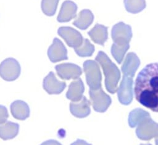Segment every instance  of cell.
<instances>
[{
    "label": "cell",
    "instance_id": "obj_1",
    "mask_svg": "<svg viewBox=\"0 0 158 145\" xmlns=\"http://www.w3.org/2000/svg\"><path fill=\"white\" fill-rule=\"evenodd\" d=\"M134 92L143 106L158 112V63L148 64L138 73Z\"/></svg>",
    "mask_w": 158,
    "mask_h": 145
},
{
    "label": "cell",
    "instance_id": "obj_2",
    "mask_svg": "<svg viewBox=\"0 0 158 145\" xmlns=\"http://www.w3.org/2000/svg\"><path fill=\"white\" fill-rule=\"evenodd\" d=\"M139 65L140 60L135 52H131L127 54L121 67L123 78L117 89L118 98L122 104L128 105L133 100V78Z\"/></svg>",
    "mask_w": 158,
    "mask_h": 145
},
{
    "label": "cell",
    "instance_id": "obj_3",
    "mask_svg": "<svg viewBox=\"0 0 158 145\" xmlns=\"http://www.w3.org/2000/svg\"><path fill=\"white\" fill-rule=\"evenodd\" d=\"M128 123L131 128L136 127V134L140 139L148 141L154 138L156 145H158V123L152 120L147 111L133 110L129 114Z\"/></svg>",
    "mask_w": 158,
    "mask_h": 145
},
{
    "label": "cell",
    "instance_id": "obj_4",
    "mask_svg": "<svg viewBox=\"0 0 158 145\" xmlns=\"http://www.w3.org/2000/svg\"><path fill=\"white\" fill-rule=\"evenodd\" d=\"M95 60L101 66L105 76V86L107 91L114 94L117 91L120 72L107 55L102 51L98 52Z\"/></svg>",
    "mask_w": 158,
    "mask_h": 145
},
{
    "label": "cell",
    "instance_id": "obj_5",
    "mask_svg": "<svg viewBox=\"0 0 158 145\" xmlns=\"http://www.w3.org/2000/svg\"><path fill=\"white\" fill-rule=\"evenodd\" d=\"M86 83L89 89H97L101 86L102 75L98 63L93 60H86L83 64Z\"/></svg>",
    "mask_w": 158,
    "mask_h": 145
},
{
    "label": "cell",
    "instance_id": "obj_6",
    "mask_svg": "<svg viewBox=\"0 0 158 145\" xmlns=\"http://www.w3.org/2000/svg\"><path fill=\"white\" fill-rule=\"evenodd\" d=\"M20 72V65L14 58H7L0 64V77L6 81L15 80L19 78Z\"/></svg>",
    "mask_w": 158,
    "mask_h": 145
},
{
    "label": "cell",
    "instance_id": "obj_7",
    "mask_svg": "<svg viewBox=\"0 0 158 145\" xmlns=\"http://www.w3.org/2000/svg\"><path fill=\"white\" fill-rule=\"evenodd\" d=\"M89 94L94 110L98 112H104L111 104L110 97L100 88L97 89H89Z\"/></svg>",
    "mask_w": 158,
    "mask_h": 145
},
{
    "label": "cell",
    "instance_id": "obj_8",
    "mask_svg": "<svg viewBox=\"0 0 158 145\" xmlns=\"http://www.w3.org/2000/svg\"><path fill=\"white\" fill-rule=\"evenodd\" d=\"M132 36L131 27L129 25L120 22L112 27L111 36L114 43L128 44Z\"/></svg>",
    "mask_w": 158,
    "mask_h": 145
},
{
    "label": "cell",
    "instance_id": "obj_9",
    "mask_svg": "<svg viewBox=\"0 0 158 145\" xmlns=\"http://www.w3.org/2000/svg\"><path fill=\"white\" fill-rule=\"evenodd\" d=\"M58 35L64 39L67 44L73 49L81 46L83 38L80 31L70 27H60L57 30Z\"/></svg>",
    "mask_w": 158,
    "mask_h": 145
},
{
    "label": "cell",
    "instance_id": "obj_10",
    "mask_svg": "<svg viewBox=\"0 0 158 145\" xmlns=\"http://www.w3.org/2000/svg\"><path fill=\"white\" fill-rule=\"evenodd\" d=\"M57 75L62 80H76L82 74L80 66L73 63H62L55 66Z\"/></svg>",
    "mask_w": 158,
    "mask_h": 145
},
{
    "label": "cell",
    "instance_id": "obj_11",
    "mask_svg": "<svg viewBox=\"0 0 158 145\" xmlns=\"http://www.w3.org/2000/svg\"><path fill=\"white\" fill-rule=\"evenodd\" d=\"M48 56L51 62L55 63L68 59L67 50L64 43L57 38H54L48 49Z\"/></svg>",
    "mask_w": 158,
    "mask_h": 145
},
{
    "label": "cell",
    "instance_id": "obj_12",
    "mask_svg": "<svg viewBox=\"0 0 158 145\" xmlns=\"http://www.w3.org/2000/svg\"><path fill=\"white\" fill-rule=\"evenodd\" d=\"M44 89L49 94H59L61 93L66 87L65 81H60L57 79L55 74L50 72L44 78L43 82Z\"/></svg>",
    "mask_w": 158,
    "mask_h": 145
},
{
    "label": "cell",
    "instance_id": "obj_13",
    "mask_svg": "<svg viewBox=\"0 0 158 145\" xmlns=\"http://www.w3.org/2000/svg\"><path fill=\"white\" fill-rule=\"evenodd\" d=\"M77 5L73 1L65 0L62 4L59 13L57 17V22L64 23L70 22L76 17L77 11Z\"/></svg>",
    "mask_w": 158,
    "mask_h": 145
},
{
    "label": "cell",
    "instance_id": "obj_14",
    "mask_svg": "<svg viewBox=\"0 0 158 145\" xmlns=\"http://www.w3.org/2000/svg\"><path fill=\"white\" fill-rule=\"evenodd\" d=\"M91 102L85 97L76 102H71L70 104V110L71 114L77 118H84L89 115Z\"/></svg>",
    "mask_w": 158,
    "mask_h": 145
},
{
    "label": "cell",
    "instance_id": "obj_15",
    "mask_svg": "<svg viewBox=\"0 0 158 145\" xmlns=\"http://www.w3.org/2000/svg\"><path fill=\"white\" fill-rule=\"evenodd\" d=\"M85 91V86L81 78H78L72 81L69 86L68 91L66 93V97L72 101L76 102L80 101L83 96Z\"/></svg>",
    "mask_w": 158,
    "mask_h": 145
},
{
    "label": "cell",
    "instance_id": "obj_16",
    "mask_svg": "<svg viewBox=\"0 0 158 145\" xmlns=\"http://www.w3.org/2000/svg\"><path fill=\"white\" fill-rule=\"evenodd\" d=\"M10 112L12 116L20 120H24L30 116V109L28 104L21 100L14 101L10 104Z\"/></svg>",
    "mask_w": 158,
    "mask_h": 145
},
{
    "label": "cell",
    "instance_id": "obj_17",
    "mask_svg": "<svg viewBox=\"0 0 158 145\" xmlns=\"http://www.w3.org/2000/svg\"><path fill=\"white\" fill-rule=\"evenodd\" d=\"M88 35L93 42L104 46L108 38L107 27L103 25L96 23L94 27L88 32Z\"/></svg>",
    "mask_w": 158,
    "mask_h": 145
},
{
    "label": "cell",
    "instance_id": "obj_18",
    "mask_svg": "<svg viewBox=\"0 0 158 145\" xmlns=\"http://www.w3.org/2000/svg\"><path fill=\"white\" fill-rule=\"evenodd\" d=\"M94 20V15L89 9L81 10L77 18L73 22V25L78 28L84 30L87 29Z\"/></svg>",
    "mask_w": 158,
    "mask_h": 145
},
{
    "label": "cell",
    "instance_id": "obj_19",
    "mask_svg": "<svg viewBox=\"0 0 158 145\" xmlns=\"http://www.w3.org/2000/svg\"><path fill=\"white\" fill-rule=\"evenodd\" d=\"M19 130V125L12 122H6L0 124V138L3 140L15 138Z\"/></svg>",
    "mask_w": 158,
    "mask_h": 145
},
{
    "label": "cell",
    "instance_id": "obj_20",
    "mask_svg": "<svg viewBox=\"0 0 158 145\" xmlns=\"http://www.w3.org/2000/svg\"><path fill=\"white\" fill-rule=\"evenodd\" d=\"M130 48V44H121L113 43L111 47V53L115 60L118 63L121 64L125 53Z\"/></svg>",
    "mask_w": 158,
    "mask_h": 145
},
{
    "label": "cell",
    "instance_id": "obj_21",
    "mask_svg": "<svg viewBox=\"0 0 158 145\" xmlns=\"http://www.w3.org/2000/svg\"><path fill=\"white\" fill-rule=\"evenodd\" d=\"M74 50L75 53L80 57H90L94 52V46L91 43L88 39L84 38L81 46L74 49Z\"/></svg>",
    "mask_w": 158,
    "mask_h": 145
},
{
    "label": "cell",
    "instance_id": "obj_22",
    "mask_svg": "<svg viewBox=\"0 0 158 145\" xmlns=\"http://www.w3.org/2000/svg\"><path fill=\"white\" fill-rule=\"evenodd\" d=\"M126 10L132 14H137L145 9L146 6L145 0H124Z\"/></svg>",
    "mask_w": 158,
    "mask_h": 145
},
{
    "label": "cell",
    "instance_id": "obj_23",
    "mask_svg": "<svg viewBox=\"0 0 158 145\" xmlns=\"http://www.w3.org/2000/svg\"><path fill=\"white\" fill-rule=\"evenodd\" d=\"M59 0H41V8L47 16H53L56 12Z\"/></svg>",
    "mask_w": 158,
    "mask_h": 145
},
{
    "label": "cell",
    "instance_id": "obj_24",
    "mask_svg": "<svg viewBox=\"0 0 158 145\" xmlns=\"http://www.w3.org/2000/svg\"><path fill=\"white\" fill-rule=\"evenodd\" d=\"M9 117L7 108L2 105H0V124L6 122Z\"/></svg>",
    "mask_w": 158,
    "mask_h": 145
},
{
    "label": "cell",
    "instance_id": "obj_25",
    "mask_svg": "<svg viewBox=\"0 0 158 145\" xmlns=\"http://www.w3.org/2000/svg\"><path fill=\"white\" fill-rule=\"evenodd\" d=\"M40 145H62L59 142L54 139H49L41 143Z\"/></svg>",
    "mask_w": 158,
    "mask_h": 145
},
{
    "label": "cell",
    "instance_id": "obj_26",
    "mask_svg": "<svg viewBox=\"0 0 158 145\" xmlns=\"http://www.w3.org/2000/svg\"><path fill=\"white\" fill-rule=\"evenodd\" d=\"M70 145H91V144L88 143L86 141L83 140V139H78L77 141L72 143Z\"/></svg>",
    "mask_w": 158,
    "mask_h": 145
},
{
    "label": "cell",
    "instance_id": "obj_27",
    "mask_svg": "<svg viewBox=\"0 0 158 145\" xmlns=\"http://www.w3.org/2000/svg\"><path fill=\"white\" fill-rule=\"evenodd\" d=\"M140 145H151V144H141Z\"/></svg>",
    "mask_w": 158,
    "mask_h": 145
}]
</instances>
